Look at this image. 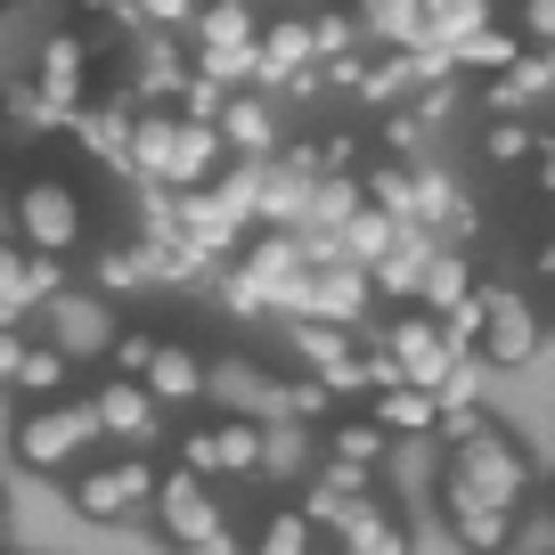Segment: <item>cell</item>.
Returning a JSON list of instances; mask_svg holds the SVG:
<instances>
[{
  "label": "cell",
  "instance_id": "7",
  "mask_svg": "<svg viewBox=\"0 0 555 555\" xmlns=\"http://www.w3.org/2000/svg\"><path fill=\"white\" fill-rule=\"evenodd\" d=\"M90 400H99V425H106V441H139V450L156 441V425H164V400L147 392V376H106Z\"/></svg>",
  "mask_w": 555,
  "mask_h": 555
},
{
  "label": "cell",
  "instance_id": "5",
  "mask_svg": "<svg viewBox=\"0 0 555 555\" xmlns=\"http://www.w3.org/2000/svg\"><path fill=\"white\" fill-rule=\"evenodd\" d=\"M115 311L99 295H50V344L74 360H115Z\"/></svg>",
  "mask_w": 555,
  "mask_h": 555
},
{
  "label": "cell",
  "instance_id": "9",
  "mask_svg": "<svg viewBox=\"0 0 555 555\" xmlns=\"http://www.w3.org/2000/svg\"><path fill=\"white\" fill-rule=\"evenodd\" d=\"M311 57H319V34L302 17H278V25H261L254 82H295V74H311Z\"/></svg>",
  "mask_w": 555,
  "mask_h": 555
},
{
  "label": "cell",
  "instance_id": "22",
  "mask_svg": "<svg viewBox=\"0 0 555 555\" xmlns=\"http://www.w3.org/2000/svg\"><path fill=\"white\" fill-rule=\"evenodd\" d=\"M156 335H115V367H122V376H147V367H156Z\"/></svg>",
  "mask_w": 555,
  "mask_h": 555
},
{
  "label": "cell",
  "instance_id": "17",
  "mask_svg": "<svg viewBox=\"0 0 555 555\" xmlns=\"http://www.w3.org/2000/svg\"><path fill=\"white\" fill-rule=\"evenodd\" d=\"M34 295H41V286H34V245H25L17 229H0V302L25 311Z\"/></svg>",
  "mask_w": 555,
  "mask_h": 555
},
{
  "label": "cell",
  "instance_id": "3",
  "mask_svg": "<svg viewBox=\"0 0 555 555\" xmlns=\"http://www.w3.org/2000/svg\"><path fill=\"white\" fill-rule=\"evenodd\" d=\"M156 490H164V474L147 466V457H115L106 474H82V482H74V506H82L90 522H122V515H139V506H156Z\"/></svg>",
  "mask_w": 555,
  "mask_h": 555
},
{
  "label": "cell",
  "instance_id": "11",
  "mask_svg": "<svg viewBox=\"0 0 555 555\" xmlns=\"http://www.w3.org/2000/svg\"><path fill=\"white\" fill-rule=\"evenodd\" d=\"M147 392H156L164 409H180V400H205V392H212V376H205V360H196L189 344H164V351H156V367H147Z\"/></svg>",
  "mask_w": 555,
  "mask_h": 555
},
{
  "label": "cell",
  "instance_id": "8",
  "mask_svg": "<svg viewBox=\"0 0 555 555\" xmlns=\"http://www.w3.org/2000/svg\"><path fill=\"white\" fill-rule=\"evenodd\" d=\"M384 360H392L400 384H434L441 392V376H450V335L425 327V319H392V327H384Z\"/></svg>",
  "mask_w": 555,
  "mask_h": 555
},
{
  "label": "cell",
  "instance_id": "26",
  "mask_svg": "<svg viewBox=\"0 0 555 555\" xmlns=\"http://www.w3.org/2000/svg\"><path fill=\"white\" fill-rule=\"evenodd\" d=\"M0 547H9V506H0Z\"/></svg>",
  "mask_w": 555,
  "mask_h": 555
},
{
  "label": "cell",
  "instance_id": "1",
  "mask_svg": "<svg viewBox=\"0 0 555 555\" xmlns=\"http://www.w3.org/2000/svg\"><path fill=\"white\" fill-rule=\"evenodd\" d=\"M82 441H106L99 400H50V409H34V416L17 425V457H25L34 474H66Z\"/></svg>",
  "mask_w": 555,
  "mask_h": 555
},
{
  "label": "cell",
  "instance_id": "10",
  "mask_svg": "<svg viewBox=\"0 0 555 555\" xmlns=\"http://www.w3.org/2000/svg\"><path fill=\"white\" fill-rule=\"evenodd\" d=\"M441 499H450V522H457V539H466L474 555H499L506 547L515 515H506L499 499H482V490H466V482H441Z\"/></svg>",
  "mask_w": 555,
  "mask_h": 555
},
{
  "label": "cell",
  "instance_id": "15",
  "mask_svg": "<svg viewBox=\"0 0 555 555\" xmlns=\"http://www.w3.org/2000/svg\"><path fill=\"white\" fill-rule=\"evenodd\" d=\"M221 139L237 147V156H270V147H278V115L261 99H229L221 106Z\"/></svg>",
  "mask_w": 555,
  "mask_h": 555
},
{
  "label": "cell",
  "instance_id": "12",
  "mask_svg": "<svg viewBox=\"0 0 555 555\" xmlns=\"http://www.w3.org/2000/svg\"><path fill=\"white\" fill-rule=\"evenodd\" d=\"M434 416H441L434 384H376V425L384 434H425Z\"/></svg>",
  "mask_w": 555,
  "mask_h": 555
},
{
  "label": "cell",
  "instance_id": "14",
  "mask_svg": "<svg viewBox=\"0 0 555 555\" xmlns=\"http://www.w3.org/2000/svg\"><path fill=\"white\" fill-rule=\"evenodd\" d=\"M254 555H319V522L311 506H270L254 531Z\"/></svg>",
  "mask_w": 555,
  "mask_h": 555
},
{
  "label": "cell",
  "instance_id": "24",
  "mask_svg": "<svg viewBox=\"0 0 555 555\" xmlns=\"http://www.w3.org/2000/svg\"><path fill=\"white\" fill-rule=\"evenodd\" d=\"M25 360H34V344H25L17 327H0V384H17V376H25Z\"/></svg>",
  "mask_w": 555,
  "mask_h": 555
},
{
  "label": "cell",
  "instance_id": "6",
  "mask_svg": "<svg viewBox=\"0 0 555 555\" xmlns=\"http://www.w3.org/2000/svg\"><path fill=\"white\" fill-rule=\"evenodd\" d=\"M261 425L254 416H229V425H205V434H189V450H180V466L196 474H261Z\"/></svg>",
  "mask_w": 555,
  "mask_h": 555
},
{
  "label": "cell",
  "instance_id": "13",
  "mask_svg": "<svg viewBox=\"0 0 555 555\" xmlns=\"http://www.w3.org/2000/svg\"><path fill=\"white\" fill-rule=\"evenodd\" d=\"M82 74H90L82 41H74V34H57L50 50H41V99H50L57 115H74V99H82Z\"/></svg>",
  "mask_w": 555,
  "mask_h": 555
},
{
  "label": "cell",
  "instance_id": "19",
  "mask_svg": "<svg viewBox=\"0 0 555 555\" xmlns=\"http://www.w3.org/2000/svg\"><path fill=\"white\" fill-rule=\"evenodd\" d=\"M66 376H74V351H57V344H34V360H25L17 392H66Z\"/></svg>",
  "mask_w": 555,
  "mask_h": 555
},
{
  "label": "cell",
  "instance_id": "25",
  "mask_svg": "<svg viewBox=\"0 0 555 555\" xmlns=\"http://www.w3.org/2000/svg\"><path fill=\"white\" fill-rule=\"evenodd\" d=\"M189 555H237V539H229V522H221V531H205V539H196Z\"/></svg>",
  "mask_w": 555,
  "mask_h": 555
},
{
  "label": "cell",
  "instance_id": "2",
  "mask_svg": "<svg viewBox=\"0 0 555 555\" xmlns=\"http://www.w3.org/2000/svg\"><path fill=\"white\" fill-rule=\"evenodd\" d=\"M17 237L34 245V254H74L82 245V196L66 189V180H25L17 189Z\"/></svg>",
  "mask_w": 555,
  "mask_h": 555
},
{
  "label": "cell",
  "instance_id": "4",
  "mask_svg": "<svg viewBox=\"0 0 555 555\" xmlns=\"http://www.w3.org/2000/svg\"><path fill=\"white\" fill-rule=\"evenodd\" d=\"M156 531L172 539L180 555H189V547H196L205 531H221V506L205 499V474H196V466L164 474V490H156Z\"/></svg>",
  "mask_w": 555,
  "mask_h": 555
},
{
  "label": "cell",
  "instance_id": "23",
  "mask_svg": "<svg viewBox=\"0 0 555 555\" xmlns=\"http://www.w3.org/2000/svg\"><path fill=\"white\" fill-rule=\"evenodd\" d=\"M425 295H434V302H457V295H466V270H457L450 254H434V270H425Z\"/></svg>",
  "mask_w": 555,
  "mask_h": 555
},
{
  "label": "cell",
  "instance_id": "21",
  "mask_svg": "<svg viewBox=\"0 0 555 555\" xmlns=\"http://www.w3.org/2000/svg\"><path fill=\"white\" fill-rule=\"evenodd\" d=\"M335 457H351V466H376V457H384V425H376V416H360V425H335Z\"/></svg>",
  "mask_w": 555,
  "mask_h": 555
},
{
  "label": "cell",
  "instance_id": "16",
  "mask_svg": "<svg viewBox=\"0 0 555 555\" xmlns=\"http://www.w3.org/2000/svg\"><path fill=\"white\" fill-rule=\"evenodd\" d=\"M344 555H409V531H400V522L384 515L376 499H367L360 515L344 522Z\"/></svg>",
  "mask_w": 555,
  "mask_h": 555
},
{
  "label": "cell",
  "instance_id": "18",
  "mask_svg": "<svg viewBox=\"0 0 555 555\" xmlns=\"http://www.w3.org/2000/svg\"><path fill=\"white\" fill-rule=\"evenodd\" d=\"M531 344H539V327L522 319V302H490V360H531Z\"/></svg>",
  "mask_w": 555,
  "mask_h": 555
},
{
  "label": "cell",
  "instance_id": "20",
  "mask_svg": "<svg viewBox=\"0 0 555 555\" xmlns=\"http://www.w3.org/2000/svg\"><path fill=\"white\" fill-rule=\"evenodd\" d=\"M311 466V441L295 434V425H278L270 441H261V474H302Z\"/></svg>",
  "mask_w": 555,
  "mask_h": 555
}]
</instances>
